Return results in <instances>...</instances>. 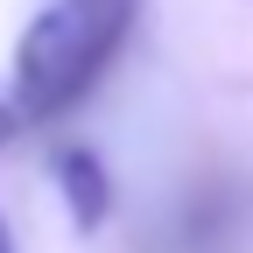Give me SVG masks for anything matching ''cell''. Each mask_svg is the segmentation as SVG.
<instances>
[{"mask_svg":"<svg viewBox=\"0 0 253 253\" xmlns=\"http://www.w3.org/2000/svg\"><path fill=\"white\" fill-rule=\"evenodd\" d=\"M141 0H49L14 49V120H56L106 78Z\"/></svg>","mask_w":253,"mask_h":253,"instance_id":"6da1fadb","label":"cell"},{"mask_svg":"<svg viewBox=\"0 0 253 253\" xmlns=\"http://www.w3.org/2000/svg\"><path fill=\"white\" fill-rule=\"evenodd\" d=\"M56 183H63V197H71L78 232H99L113 218V183H106V162L91 148H56Z\"/></svg>","mask_w":253,"mask_h":253,"instance_id":"7a4b0ae2","label":"cell"},{"mask_svg":"<svg viewBox=\"0 0 253 253\" xmlns=\"http://www.w3.org/2000/svg\"><path fill=\"white\" fill-rule=\"evenodd\" d=\"M14 126H21V120H14V106L0 99V141H14Z\"/></svg>","mask_w":253,"mask_h":253,"instance_id":"3957f363","label":"cell"},{"mask_svg":"<svg viewBox=\"0 0 253 253\" xmlns=\"http://www.w3.org/2000/svg\"><path fill=\"white\" fill-rule=\"evenodd\" d=\"M0 253H14V239H7V218H0Z\"/></svg>","mask_w":253,"mask_h":253,"instance_id":"277c9868","label":"cell"}]
</instances>
